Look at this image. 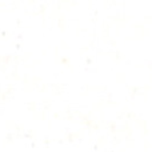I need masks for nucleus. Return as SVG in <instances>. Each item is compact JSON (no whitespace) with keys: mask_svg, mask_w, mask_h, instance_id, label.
I'll list each match as a JSON object with an SVG mask.
<instances>
[]
</instances>
